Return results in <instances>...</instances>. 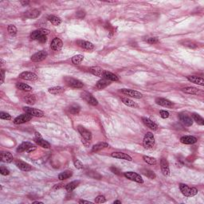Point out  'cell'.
Returning <instances> with one entry per match:
<instances>
[{
    "mask_svg": "<svg viewBox=\"0 0 204 204\" xmlns=\"http://www.w3.org/2000/svg\"><path fill=\"white\" fill-rule=\"evenodd\" d=\"M80 184V181H73L71 182V183H69V184H68L66 185V191H68V192H71V191H73L75 188H76L77 187L79 186Z\"/></svg>",
    "mask_w": 204,
    "mask_h": 204,
    "instance_id": "36",
    "label": "cell"
},
{
    "mask_svg": "<svg viewBox=\"0 0 204 204\" xmlns=\"http://www.w3.org/2000/svg\"><path fill=\"white\" fill-rule=\"evenodd\" d=\"M182 91L185 93H188L191 95H197V96H203V91L201 89L195 88V87H185L182 89Z\"/></svg>",
    "mask_w": 204,
    "mask_h": 204,
    "instance_id": "13",
    "label": "cell"
},
{
    "mask_svg": "<svg viewBox=\"0 0 204 204\" xmlns=\"http://www.w3.org/2000/svg\"><path fill=\"white\" fill-rule=\"evenodd\" d=\"M21 3H22L23 5H27V4H28V3H29V2H25V1H22V2H21Z\"/></svg>",
    "mask_w": 204,
    "mask_h": 204,
    "instance_id": "57",
    "label": "cell"
},
{
    "mask_svg": "<svg viewBox=\"0 0 204 204\" xmlns=\"http://www.w3.org/2000/svg\"><path fill=\"white\" fill-rule=\"evenodd\" d=\"M160 168L163 172V176H168L170 175V168H169V163L166 159H161L160 160Z\"/></svg>",
    "mask_w": 204,
    "mask_h": 204,
    "instance_id": "17",
    "label": "cell"
},
{
    "mask_svg": "<svg viewBox=\"0 0 204 204\" xmlns=\"http://www.w3.org/2000/svg\"><path fill=\"white\" fill-rule=\"evenodd\" d=\"M23 111L26 113H29L31 115L32 117H44V112L38 109H33V108L30 107H24L23 108Z\"/></svg>",
    "mask_w": 204,
    "mask_h": 204,
    "instance_id": "6",
    "label": "cell"
},
{
    "mask_svg": "<svg viewBox=\"0 0 204 204\" xmlns=\"http://www.w3.org/2000/svg\"><path fill=\"white\" fill-rule=\"evenodd\" d=\"M40 14H41L40 10H37V9H33V10L27 11L26 14V16L29 18H36L40 15Z\"/></svg>",
    "mask_w": 204,
    "mask_h": 204,
    "instance_id": "31",
    "label": "cell"
},
{
    "mask_svg": "<svg viewBox=\"0 0 204 204\" xmlns=\"http://www.w3.org/2000/svg\"><path fill=\"white\" fill-rule=\"evenodd\" d=\"M155 145V137L152 133H147L144 137L143 146L146 149H151Z\"/></svg>",
    "mask_w": 204,
    "mask_h": 204,
    "instance_id": "3",
    "label": "cell"
},
{
    "mask_svg": "<svg viewBox=\"0 0 204 204\" xmlns=\"http://www.w3.org/2000/svg\"><path fill=\"white\" fill-rule=\"evenodd\" d=\"M72 176H73V172H72L71 171L67 170V171H63V172H61V173L59 174L58 179L60 180H65V179H67L70 178Z\"/></svg>",
    "mask_w": 204,
    "mask_h": 204,
    "instance_id": "38",
    "label": "cell"
},
{
    "mask_svg": "<svg viewBox=\"0 0 204 204\" xmlns=\"http://www.w3.org/2000/svg\"><path fill=\"white\" fill-rule=\"evenodd\" d=\"M109 145L107 143L97 144H95V145L93 147L92 152L94 153H97L99 151L102 150V149H104V148H109Z\"/></svg>",
    "mask_w": 204,
    "mask_h": 204,
    "instance_id": "30",
    "label": "cell"
},
{
    "mask_svg": "<svg viewBox=\"0 0 204 204\" xmlns=\"http://www.w3.org/2000/svg\"><path fill=\"white\" fill-rule=\"evenodd\" d=\"M64 187H65V184H58L56 185H54V190H59V189L63 188Z\"/></svg>",
    "mask_w": 204,
    "mask_h": 204,
    "instance_id": "51",
    "label": "cell"
},
{
    "mask_svg": "<svg viewBox=\"0 0 204 204\" xmlns=\"http://www.w3.org/2000/svg\"><path fill=\"white\" fill-rule=\"evenodd\" d=\"M179 189L182 194L186 197H193L198 194V190L195 187H190L184 184H179Z\"/></svg>",
    "mask_w": 204,
    "mask_h": 204,
    "instance_id": "2",
    "label": "cell"
},
{
    "mask_svg": "<svg viewBox=\"0 0 204 204\" xmlns=\"http://www.w3.org/2000/svg\"><path fill=\"white\" fill-rule=\"evenodd\" d=\"M46 40H47V38H46V35H42L41 38L38 39V41L39 42H41V43H45V42H46Z\"/></svg>",
    "mask_w": 204,
    "mask_h": 204,
    "instance_id": "53",
    "label": "cell"
},
{
    "mask_svg": "<svg viewBox=\"0 0 204 204\" xmlns=\"http://www.w3.org/2000/svg\"><path fill=\"white\" fill-rule=\"evenodd\" d=\"M143 160H144V162H146L148 164L150 165H155L156 163V160L153 157H151V156H143Z\"/></svg>",
    "mask_w": 204,
    "mask_h": 204,
    "instance_id": "43",
    "label": "cell"
},
{
    "mask_svg": "<svg viewBox=\"0 0 204 204\" xmlns=\"http://www.w3.org/2000/svg\"><path fill=\"white\" fill-rule=\"evenodd\" d=\"M0 173L2 174L3 176H8L10 174V171L8 169H7V168L3 166V167L0 168Z\"/></svg>",
    "mask_w": 204,
    "mask_h": 204,
    "instance_id": "49",
    "label": "cell"
},
{
    "mask_svg": "<svg viewBox=\"0 0 204 204\" xmlns=\"http://www.w3.org/2000/svg\"><path fill=\"white\" fill-rule=\"evenodd\" d=\"M180 142L184 144H193L196 143L197 139L192 136H185L181 137Z\"/></svg>",
    "mask_w": 204,
    "mask_h": 204,
    "instance_id": "23",
    "label": "cell"
},
{
    "mask_svg": "<svg viewBox=\"0 0 204 204\" xmlns=\"http://www.w3.org/2000/svg\"><path fill=\"white\" fill-rule=\"evenodd\" d=\"M79 203H88V204H91L92 203L89 201H85V200H80Z\"/></svg>",
    "mask_w": 204,
    "mask_h": 204,
    "instance_id": "56",
    "label": "cell"
},
{
    "mask_svg": "<svg viewBox=\"0 0 204 204\" xmlns=\"http://www.w3.org/2000/svg\"><path fill=\"white\" fill-rule=\"evenodd\" d=\"M85 15V14L84 11H82V10H80V11H77V12H76V16L79 17L80 18H84Z\"/></svg>",
    "mask_w": 204,
    "mask_h": 204,
    "instance_id": "55",
    "label": "cell"
},
{
    "mask_svg": "<svg viewBox=\"0 0 204 204\" xmlns=\"http://www.w3.org/2000/svg\"><path fill=\"white\" fill-rule=\"evenodd\" d=\"M109 81L102 78V79H101L100 81L97 82V83L96 84V85H95V89H97V90H102V89H104L105 88H106L108 85H109Z\"/></svg>",
    "mask_w": 204,
    "mask_h": 204,
    "instance_id": "26",
    "label": "cell"
},
{
    "mask_svg": "<svg viewBox=\"0 0 204 204\" xmlns=\"http://www.w3.org/2000/svg\"><path fill=\"white\" fill-rule=\"evenodd\" d=\"M76 44L80 46L81 48L84 49L85 50H93L94 49V45L88 41H84V40H78L76 42Z\"/></svg>",
    "mask_w": 204,
    "mask_h": 204,
    "instance_id": "18",
    "label": "cell"
},
{
    "mask_svg": "<svg viewBox=\"0 0 204 204\" xmlns=\"http://www.w3.org/2000/svg\"><path fill=\"white\" fill-rule=\"evenodd\" d=\"M23 100H24V101H25L26 103H27L28 105H34L36 101L35 96L33 94L25 95L24 97H23Z\"/></svg>",
    "mask_w": 204,
    "mask_h": 204,
    "instance_id": "32",
    "label": "cell"
},
{
    "mask_svg": "<svg viewBox=\"0 0 204 204\" xmlns=\"http://www.w3.org/2000/svg\"><path fill=\"white\" fill-rule=\"evenodd\" d=\"M142 120H143L144 124L147 127L149 128L150 129H152V130L156 131L158 129V125H156V123L154 122V121L150 120L149 118L142 117Z\"/></svg>",
    "mask_w": 204,
    "mask_h": 204,
    "instance_id": "22",
    "label": "cell"
},
{
    "mask_svg": "<svg viewBox=\"0 0 204 204\" xmlns=\"http://www.w3.org/2000/svg\"><path fill=\"white\" fill-rule=\"evenodd\" d=\"M47 57V53L45 50H40L31 56V61L34 62H40L43 61Z\"/></svg>",
    "mask_w": 204,
    "mask_h": 204,
    "instance_id": "12",
    "label": "cell"
},
{
    "mask_svg": "<svg viewBox=\"0 0 204 204\" xmlns=\"http://www.w3.org/2000/svg\"><path fill=\"white\" fill-rule=\"evenodd\" d=\"M187 80H188L189 82L195 83V84L196 85H201V86H203L204 85V80L201 76H187Z\"/></svg>",
    "mask_w": 204,
    "mask_h": 204,
    "instance_id": "24",
    "label": "cell"
},
{
    "mask_svg": "<svg viewBox=\"0 0 204 204\" xmlns=\"http://www.w3.org/2000/svg\"><path fill=\"white\" fill-rule=\"evenodd\" d=\"M114 204H121V201H120V200H117V201H114V203H113Z\"/></svg>",
    "mask_w": 204,
    "mask_h": 204,
    "instance_id": "58",
    "label": "cell"
},
{
    "mask_svg": "<svg viewBox=\"0 0 204 204\" xmlns=\"http://www.w3.org/2000/svg\"><path fill=\"white\" fill-rule=\"evenodd\" d=\"M83 60H84V57L82 54H77L72 58V62L74 65H79L83 61Z\"/></svg>",
    "mask_w": 204,
    "mask_h": 204,
    "instance_id": "41",
    "label": "cell"
},
{
    "mask_svg": "<svg viewBox=\"0 0 204 204\" xmlns=\"http://www.w3.org/2000/svg\"><path fill=\"white\" fill-rule=\"evenodd\" d=\"M16 165H17L18 168L23 171H30L32 170V167L28 163H26V162H23V161H17Z\"/></svg>",
    "mask_w": 204,
    "mask_h": 204,
    "instance_id": "25",
    "label": "cell"
},
{
    "mask_svg": "<svg viewBox=\"0 0 204 204\" xmlns=\"http://www.w3.org/2000/svg\"><path fill=\"white\" fill-rule=\"evenodd\" d=\"M111 156L113 158L116 159H120V160H128V161H132L133 159L129 155H128L126 153L124 152H112L111 154Z\"/></svg>",
    "mask_w": 204,
    "mask_h": 204,
    "instance_id": "20",
    "label": "cell"
},
{
    "mask_svg": "<svg viewBox=\"0 0 204 204\" xmlns=\"http://www.w3.org/2000/svg\"><path fill=\"white\" fill-rule=\"evenodd\" d=\"M121 101H122V102L125 105H126L127 106H128V107L138 108L137 104H136V102L133 101H132L131 99H129V98H128V97H122V98H121Z\"/></svg>",
    "mask_w": 204,
    "mask_h": 204,
    "instance_id": "34",
    "label": "cell"
},
{
    "mask_svg": "<svg viewBox=\"0 0 204 204\" xmlns=\"http://www.w3.org/2000/svg\"><path fill=\"white\" fill-rule=\"evenodd\" d=\"M120 92L122 93L123 94L128 96V97H134V98H137L140 99L143 97V94L140 92H138L136 90H133V89H120Z\"/></svg>",
    "mask_w": 204,
    "mask_h": 204,
    "instance_id": "8",
    "label": "cell"
},
{
    "mask_svg": "<svg viewBox=\"0 0 204 204\" xmlns=\"http://www.w3.org/2000/svg\"><path fill=\"white\" fill-rule=\"evenodd\" d=\"M77 129H78V132H79L80 134H81V136H82V143L84 144L86 147L90 145L91 140H92V134H91V133L88 129H86L85 128H84L83 126H81V125H79L77 127Z\"/></svg>",
    "mask_w": 204,
    "mask_h": 204,
    "instance_id": "1",
    "label": "cell"
},
{
    "mask_svg": "<svg viewBox=\"0 0 204 204\" xmlns=\"http://www.w3.org/2000/svg\"><path fill=\"white\" fill-rule=\"evenodd\" d=\"M48 20L54 26H59L61 23V19L55 15H50L48 17Z\"/></svg>",
    "mask_w": 204,
    "mask_h": 204,
    "instance_id": "39",
    "label": "cell"
},
{
    "mask_svg": "<svg viewBox=\"0 0 204 204\" xmlns=\"http://www.w3.org/2000/svg\"><path fill=\"white\" fill-rule=\"evenodd\" d=\"M158 38H149L147 39V42L149 44H156L158 43Z\"/></svg>",
    "mask_w": 204,
    "mask_h": 204,
    "instance_id": "50",
    "label": "cell"
},
{
    "mask_svg": "<svg viewBox=\"0 0 204 204\" xmlns=\"http://www.w3.org/2000/svg\"><path fill=\"white\" fill-rule=\"evenodd\" d=\"M0 118H1L2 120H9L11 119V117H10V115L9 114V113H7V112H0Z\"/></svg>",
    "mask_w": 204,
    "mask_h": 204,
    "instance_id": "46",
    "label": "cell"
},
{
    "mask_svg": "<svg viewBox=\"0 0 204 204\" xmlns=\"http://www.w3.org/2000/svg\"><path fill=\"white\" fill-rule=\"evenodd\" d=\"M42 35H45V34L42 33V31L40 29V30H37V31H33L31 34V38L32 40H37L38 41V39L41 38Z\"/></svg>",
    "mask_w": 204,
    "mask_h": 204,
    "instance_id": "37",
    "label": "cell"
},
{
    "mask_svg": "<svg viewBox=\"0 0 204 204\" xmlns=\"http://www.w3.org/2000/svg\"><path fill=\"white\" fill-rule=\"evenodd\" d=\"M16 88L19 90H23V91H26V92H31L32 90L30 85L25 84V83H22V82H18L16 84Z\"/></svg>",
    "mask_w": 204,
    "mask_h": 204,
    "instance_id": "33",
    "label": "cell"
},
{
    "mask_svg": "<svg viewBox=\"0 0 204 204\" xmlns=\"http://www.w3.org/2000/svg\"><path fill=\"white\" fill-rule=\"evenodd\" d=\"M80 111H81V107L78 105H76V104L70 105V107L69 108V112L72 114H77V113H79Z\"/></svg>",
    "mask_w": 204,
    "mask_h": 204,
    "instance_id": "42",
    "label": "cell"
},
{
    "mask_svg": "<svg viewBox=\"0 0 204 204\" xmlns=\"http://www.w3.org/2000/svg\"><path fill=\"white\" fill-rule=\"evenodd\" d=\"M125 176L128 179H130L132 181L136 182V183H139V184H143L144 180L142 177L140 176V175L136 173V172H133V171H127V172H125Z\"/></svg>",
    "mask_w": 204,
    "mask_h": 204,
    "instance_id": "5",
    "label": "cell"
},
{
    "mask_svg": "<svg viewBox=\"0 0 204 204\" xmlns=\"http://www.w3.org/2000/svg\"><path fill=\"white\" fill-rule=\"evenodd\" d=\"M140 171H141V173L143 174V175H144V176H147L148 178L151 179H155L156 177V174L154 173V171H151L149 169L143 168L140 170Z\"/></svg>",
    "mask_w": 204,
    "mask_h": 204,
    "instance_id": "35",
    "label": "cell"
},
{
    "mask_svg": "<svg viewBox=\"0 0 204 204\" xmlns=\"http://www.w3.org/2000/svg\"><path fill=\"white\" fill-rule=\"evenodd\" d=\"M34 203L35 204V203H41V204H42L43 203L42 202H34Z\"/></svg>",
    "mask_w": 204,
    "mask_h": 204,
    "instance_id": "59",
    "label": "cell"
},
{
    "mask_svg": "<svg viewBox=\"0 0 204 204\" xmlns=\"http://www.w3.org/2000/svg\"><path fill=\"white\" fill-rule=\"evenodd\" d=\"M5 79V71L4 69H1V84H3Z\"/></svg>",
    "mask_w": 204,
    "mask_h": 204,
    "instance_id": "52",
    "label": "cell"
},
{
    "mask_svg": "<svg viewBox=\"0 0 204 204\" xmlns=\"http://www.w3.org/2000/svg\"><path fill=\"white\" fill-rule=\"evenodd\" d=\"M74 166H75V168L77 169H82L83 168V167H84V166H83V163H82L79 160H77V159L74 160Z\"/></svg>",
    "mask_w": 204,
    "mask_h": 204,
    "instance_id": "45",
    "label": "cell"
},
{
    "mask_svg": "<svg viewBox=\"0 0 204 204\" xmlns=\"http://www.w3.org/2000/svg\"><path fill=\"white\" fill-rule=\"evenodd\" d=\"M111 171L113 172L114 174H116V175H120V171L119 169H117V168H114V167H112V168H111Z\"/></svg>",
    "mask_w": 204,
    "mask_h": 204,
    "instance_id": "54",
    "label": "cell"
},
{
    "mask_svg": "<svg viewBox=\"0 0 204 204\" xmlns=\"http://www.w3.org/2000/svg\"><path fill=\"white\" fill-rule=\"evenodd\" d=\"M32 118V116L30 115L29 113H24V114H22L20 116H18L14 120V123L15 125H21V124H24V123H26L30 121Z\"/></svg>",
    "mask_w": 204,
    "mask_h": 204,
    "instance_id": "10",
    "label": "cell"
},
{
    "mask_svg": "<svg viewBox=\"0 0 204 204\" xmlns=\"http://www.w3.org/2000/svg\"><path fill=\"white\" fill-rule=\"evenodd\" d=\"M156 103L157 105L163 106L165 108H172L174 106V104L171 101H170L169 100L165 99V98H156Z\"/></svg>",
    "mask_w": 204,
    "mask_h": 204,
    "instance_id": "19",
    "label": "cell"
},
{
    "mask_svg": "<svg viewBox=\"0 0 204 204\" xmlns=\"http://www.w3.org/2000/svg\"><path fill=\"white\" fill-rule=\"evenodd\" d=\"M34 142H35L38 145H39L40 147L43 148H50V144L49 143L48 141H46L44 139H42V137L40 135V133H36L35 138H34Z\"/></svg>",
    "mask_w": 204,
    "mask_h": 204,
    "instance_id": "11",
    "label": "cell"
},
{
    "mask_svg": "<svg viewBox=\"0 0 204 204\" xmlns=\"http://www.w3.org/2000/svg\"><path fill=\"white\" fill-rule=\"evenodd\" d=\"M106 202V199L104 195H98L95 199V203H105Z\"/></svg>",
    "mask_w": 204,
    "mask_h": 204,
    "instance_id": "47",
    "label": "cell"
},
{
    "mask_svg": "<svg viewBox=\"0 0 204 204\" xmlns=\"http://www.w3.org/2000/svg\"><path fill=\"white\" fill-rule=\"evenodd\" d=\"M7 31L9 34L11 36H15L17 34V28L14 25L8 26Z\"/></svg>",
    "mask_w": 204,
    "mask_h": 204,
    "instance_id": "44",
    "label": "cell"
},
{
    "mask_svg": "<svg viewBox=\"0 0 204 204\" xmlns=\"http://www.w3.org/2000/svg\"><path fill=\"white\" fill-rule=\"evenodd\" d=\"M160 117L162 118H163V119H167V118L169 117V112H168V111H165V110H160Z\"/></svg>",
    "mask_w": 204,
    "mask_h": 204,
    "instance_id": "48",
    "label": "cell"
},
{
    "mask_svg": "<svg viewBox=\"0 0 204 204\" xmlns=\"http://www.w3.org/2000/svg\"><path fill=\"white\" fill-rule=\"evenodd\" d=\"M102 78H103V79L108 80V81H112V82H118V81H119V77H118L116 74H112L111 72L106 71V70L104 71Z\"/></svg>",
    "mask_w": 204,
    "mask_h": 204,
    "instance_id": "21",
    "label": "cell"
},
{
    "mask_svg": "<svg viewBox=\"0 0 204 204\" xmlns=\"http://www.w3.org/2000/svg\"><path fill=\"white\" fill-rule=\"evenodd\" d=\"M89 71H90L91 74L95 75V76H100V77H101L102 78V76H103V74H104V71H105V70L103 69H101V68H100V67L93 66L89 69Z\"/></svg>",
    "mask_w": 204,
    "mask_h": 204,
    "instance_id": "27",
    "label": "cell"
},
{
    "mask_svg": "<svg viewBox=\"0 0 204 204\" xmlns=\"http://www.w3.org/2000/svg\"><path fill=\"white\" fill-rule=\"evenodd\" d=\"M179 118L183 124H184L185 126L187 127H189V126H191L193 125V120L191 119V117L187 115V113H184V112H182V113H179Z\"/></svg>",
    "mask_w": 204,
    "mask_h": 204,
    "instance_id": "14",
    "label": "cell"
},
{
    "mask_svg": "<svg viewBox=\"0 0 204 204\" xmlns=\"http://www.w3.org/2000/svg\"><path fill=\"white\" fill-rule=\"evenodd\" d=\"M82 97L87 102V103H89V105H93V106H97V105H98V101H97V100L96 99V98H95V97L91 94V93H88V92L82 93Z\"/></svg>",
    "mask_w": 204,
    "mask_h": 204,
    "instance_id": "7",
    "label": "cell"
},
{
    "mask_svg": "<svg viewBox=\"0 0 204 204\" xmlns=\"http://www.w3.org/2000/svg\"><path fill=\"white\" fill-rule=\"evenodd\" d=\"M19 77L21 79L26 80V81H36V80H38V76L35 74L28 71L21 73L19 74Z\"/></svg>",
    "mask_w": 204,
    "mask_h": 204,
    "instance_id": "15",
    "label": "cell"
},
{
    "mask_svg": "<svg viewBox=\"0 0 204 204\" xmlns=\"http://www.w3.org/2000/svg\"><path fill=\"white\" fill-rule=\"evenodd\" d=\"M63 46V42L58 38H54L51 42L50 47L54 51H60Z\"/></svg>",
    "mask_w": 204,
    "mask_h": 204,
    "instance_id": "16",
    "label": "cell"
},
{
    "mask_svg": "<svg viewBox=\"0 0 204 204\" xmlns=\"http://www.w3.org/2000/svg\"><path fill=\"white\" fill-rule=\"evenodd\" d=\"M1 160L4 163H10L13 160L12 154L8 152H4L1 153Z\"/></svg>",
    "mask_w": 204,
    "mask_h": 204,
    "instance_id": "28",
    "label": "cell"
},
{
    "mask_svg": "<svg viewBox=\"0 0 204 204\" xmlns=\"http://www.w3.org/2000/svg\"><path fill=\"white\" fill-rule=\"evenodd\" d=\"M35 147L30 142H23L18 146L17 148V152H31L35 149Z\"/></svg>",
    "mask_w": 204,
    "mask_h": 204,
    "instance_id": "9",
    "label": "cell"
},
{
    "mask_svg": "<svg viewBox=\"0 0 204 204\" xmlns=\"http://www.w3.org/2000/svg\"><path fill=\"white\" fill-rule=\"evenodd\" d=\"M191 117L193 118V120L199 125H204V120L203 118L198 113H192Z\"/></svg>",
    "mask_w": 204,
    "mask_h": 204,
    "instance_id": "40",
    "label": "cell"
},
{
    "mask_svg": "<svg viewBox=\"0 0 204 204\" xmlns=\"http://www.w3.org/2000/svg\"><path fill=\"white\" fill-rule=\"evenodd\" d=\"M65 82H66L68 86L74 88V89H81V88L83 87V83L81 81L73 78V77L67 76V77L65 78Z\"/></svg>",
    "mask_w": 204,
    "mask_h": 204,
    "instance_id": "4",
    "label": "cell"
},
{
    "mask_svg": "<svg viewBox=\"0 0 204 204\" xmlns=\"http://www.w3.org/2000/svg\"><path fill=\"white\" fill-rule=\"evenodd\" d=\"M48 91L50 93L54 95H60L62 94L65 91L64 88L61 86H55V87H52V88H50L48 89Z\"/></svg>",
    "mask_w": 204,
    "mask_h": 204,
    "instance_id": "29",
    "label": "cell"
}]
</instances>
